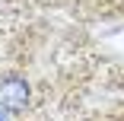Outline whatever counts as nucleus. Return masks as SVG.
I'll return each mask as SVG.
<instances>
[{
  "instance_id": "obj_1",
  "label": "nucleus",
  "mask_w": 124,
  "mask_h": 121,
  "mask_svg": "<svg viewBox=\"0 0 124 121\" xmlns=\"http://www.w3.org/2000/svg\"><path fill=\"white\" fill-rule=\"evenodd\" d=\"M0 105L7 112H13V115L26 112V105H29V83H26V77L10 73V77L0 80Z\"/></svg>"
}]
</instances>
